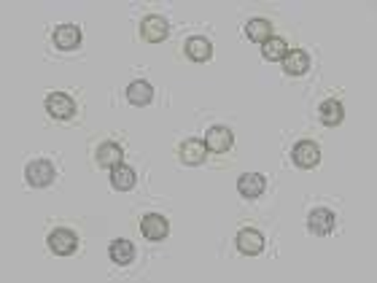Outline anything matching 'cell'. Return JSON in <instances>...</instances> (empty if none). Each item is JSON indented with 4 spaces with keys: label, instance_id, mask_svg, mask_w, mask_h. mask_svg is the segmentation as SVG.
Segmentation results:
<instances>
[{
    "label": "cell",
    "instance_id": "cell-1",
    "mask_svg": "<svg viewBox=\"0 0 377 283\" xmlns=\"http://www.w3.org/2000/svg\"><path fill=\"white\" fill-rule=\"evenodd\" d=\"M49 248H52V254H57V256H70V254H76V248H78V237H76L73 230L57 227V230H52V235H49Z\"/></svg>",
    "mask_w": 377,
    "mask_h": 283
},
{
    "label": "cell",
    "instance_id": "cell-2",
    "mask_svg": "<svg viewBox=\"0 0 377 283\" xmlns=\"http://www.w3.org/2000/svg\"><path fill=\"white\" fill-rule=\"evenodd\" d=\"M25 178H27V184L35 186V189H43V186H49L54 181V167L52 162L46 160H35L27 165V170H25Z\"/></svg>",
    "mask_w": 377,
    "mask_h": 283
},
{
    "label": "cell",
    "instance_id": "cell-3",
    "mask_svg": "<svg viewBox=\"0 0 377 283\" xmlns=\"http://www.w3.org/2000/svg\"><path fill=\"white\" fill-rule=\"evenodd\" d=\"M140 232H143V237L146 240H165L167 237V232H170V224H167V219L165 216H159V213H149L143 221H140Z\"/></svg>",
    "mask_w": 377,
    "mask_h": 283
},
{
    "label": "cell",
    "instance_id": "cell-4",
    "mask_svg": "<svg viewBox=\"0 0 377 283\" xmlns=\"http://www.w3.org/2000/svg\"><path fill=\"white\" fill-rule=\"evenodd\" d=\"M167 19L162 17V14H151V17L143 19V25H140V36L146 38L149 43H159V41H165L167 38Z\"/></svg>",
    "mask_w": 377,
    "mask_h": 283
},
{
    "label": "cell",
    "instance_id": "cell-5",
    "mask_svg": "<svg viewBox=\"0 0 377 283\" xmlns=\"http://www.w3.org/2000/svg\"><path fill=\"white\" fill-rule=\"evenodd\" d=\"M46 111H49V116H54V119H70L76 113V103H73V97L65 95V92H54V95L46 97Z\"/></svg>",
    "mask_w": 377,
    "mask_h": 283
},
{
    "label": "cell",
    "instance_id": "cell-6",
    "mask_svg": "<svg viewBox=\"0 0 377 283\" xmlns=\"http://www.w3.org/2000/svg\"><path fill=\"white\" fill-rule=\"evenodd\" d=\"M318 162H321V149H318V143H313V141L296 143V149H294V165H296V167L310 170V167H315Z\"/></svg>",
    "mask_w": 377,
    "mask_h": 283
},
{
    "label": "cell",
    "instance_id": "cell-7",
    "mask_svg": "<svg viewBox=\"0 0 377 283\" xmlns=\"http://www.w3.org/2000/svg\"><path fill=\"white\" fill-rule=\"evenodd\" d=\"M238 251L245 254V256H259L264 251V237L261 232L254 230V227H245V230L238 232Z\"/></svg>",
    "mask_w": 377,
    "mask_h": 283
},
{
    "label": "cell",
    "instance_id": "cell-8",
    "mask_svg": "<svg viewBox=\"0 0 377 283\" xmlns=\"http://www.w3.org/2000/svg\"><path fill=\"white\" fill-rule=\"evenodd\" d=\"M232 130L229 127H210L205 135V146L207 151H213V154H224V151H229L232 149Z\"/></svg>",
    "mask_w": 377,
    "mask_h": 283
},
{
    "label": "cell",
    "instance_id": "cell-9",
    "mask_svg": "<svg viewBox=\"0 0 377 283\" xmlns=\"http://www.w3.org/2000/svg\"><path fill=\"white\" fill-rule=\"evenodd\" d=\"M178 157L184 165H203L207 157V146L205 141H197V138H188V141L181 143L178 149Z\"/></svg>",
    "mask_w": 377,
    "mask_h": 283
},
{
    "label": "cell",
    "instance_id": "cell-10",
    "mask_svg": "<svg viewBox=\"0 0 377 283\" xmlns=\"http://www.w3.org/2000/svg\"><path fill=\"white\" fill-rule=\"evenodd\" d=\"M308 230L318 237H324L334 230V213L326 211V208H313L308 216Z\"/></svg>",
    "mask_w": 377,
    "mask_h": 283
},
{
    "label": "cell",
    "instance_id": "cell-11",
    "mask_svg": "<svg viewBox=\"0 0 377 283\" xmlns=\"http://www.w3.org/2000/svg\"><path fill=\"white\" fill-rule=\"evenodd\" d=\"M54 43H57V49H62V52H73V49L81 46V30H78L76 25H60V27L54 30Z\"/></svg>",
    "mask_w": 377,
    "mask_h": 283
},
{
    "label": "cell",
    "instance_id": "cell-12",
    "mask_svg": "<svg viewBox=\"0 0 377 283\" xmlns=\"http://www.w3.org/2000/svg\"><path fill=\"white\" fill-rule=\"evenodd\" d=\"M95 160H97V165L100 167H116V165H121L124 162V151H121L119 143H103L100 149H97V154H95Z\"/></svg>",
    "mask_w": 377,
    "mask_h": 283
},
{
    "label": "cell",
    "instance_id": "cell-13",
    "mask_svg": "<svg viewBox=\"0 0 377 283\" xmlns=\"http://www.w3.org/2000/svg\"><path fill=\"white\" fill-rule=\"evenodd\" d=\"M264 186H267V181L259 176V173H245V176H240V181H238L240 195L248 197V200H256V197L264 195Z\"/></svg>",
    "mask_w": 377,
    "mask_h": 283
},
{
    "label": "cell",
    "instance_id": "cell-14",
    "mask_svg": "<svg viewBox=\"0 0 377 283\" xmlns=\"http://www.w3.org/2000/svg\"><path fill=\"white\" fill-rule=\"evenodd\" d=\"M127 100L132 103V106H149L151 100H154V89L149 81H132L130 87H127Z\"/></svg>",
    "mask_w": 377,
    "mask_h": 283
},
{
    "label": "cell",
    "instance_id": "cell-15",
    "mask_svg": "<svg viewBox=\"0 0 377 283\" xmlns=\"http://www.w3.org/2000/svg\"><path fill=\"white\" fill-rule=\"evenodd\" d=\"M308 68H310V57L302 49L289 52L283 57V71L289 73V76H302V73H308Z\"/></svg>",
    "mask_w": 377,
    "mask_h": 283
},
{
    "label": "cell",
    "instance_id": "cell-16",
    "mask_svg": "<svg viewBox=\"0 0 377 283\" xmlns=\"http://www.w3.org/2000/svg\"><path fill=\"white\" fill-rule=\"evenodd\" d=\"M111 186H114L116 192H130V189L135 186V173H132V167L116 165V167L111 170Z\"/></svg>",
    "mask_w": 377,
    "mask_h": 283
},
{
    "label": "cell",
    "instance_id": "cell-17",
    "mask_svg": "<svg viewBox=\"0 0 377 283\" xmlns=\"http://www.w3.org/2000/svg\"><path fill=\"white\" fill-rule=\"evenodd\" d=\"M186 54H188V60H194V62H207V60L213 57V46H210L207 38H200V36L188 38Z\"/></svg>",
    "mask_w": 377,
    "mask_h": 283
},
{
    "label": "cell",
    "instance_id": "cell-18",
    "mask_svg": "<svg viewBox=\"0 0 377 283\" xmlns=\"http://www.w3.org/2000/svg\"><path fill=\"white\" fill-rule=\"evenodd\" d=\"M321 122L326 124V127H337V124L345 119V111H343V103L340 100H334V97H329V100H324V106H321Z\"/></svg>",
    "mask_w": 377,
    "mask_h": 283
},
{
    "label": "cell",
    "instance_id": "cell-19",
    "mask_svg": "<svg viewBox=\"0 0 377 283\" xmlns=\"http://www.w3.org/2000/svg\"><path fill=\"white\" fill-rule=\"evenodd\" d=\"M245 36H248V41H254V43H264V41L273 38V25L267 19H251L245 25Z\"/></svg>",
    "mask_w": 377,
    "mask_h": 283
},
{
    "label": "cell",
    "instance_id": "cell-20",
    "mask_svg": "<svg viewBox=\"0 0 377 283\" xmlns=\"http://www.w3.org/2000/svg\"><path fill=\"white\" fill-rule=\"evenodd\" d=\"M132 256H135V246L130 243V240H124V237H119V240H114L111 243V259L116 262V265H130L132 262Z\"/></svg>",
    "mask_w": 377,
    "mask_h": 283
},
{
    "label": "cell",
    "instance_id": "cell-21",
    "mask_svg": "<svg viewBox=\"0 0 377 283\" xmlns=\"http://www.w3.org/2000/svg\"><path fill=\"white\" fill-rule=\"evenodd\" d=\"M289 54V46H286V41L283 38H270V41H264L261 43V57L264 60H270V62H283V57Z\"/></svg>",
    "mask_w": 377,
    "mask_h": 283
}]
</instances>
